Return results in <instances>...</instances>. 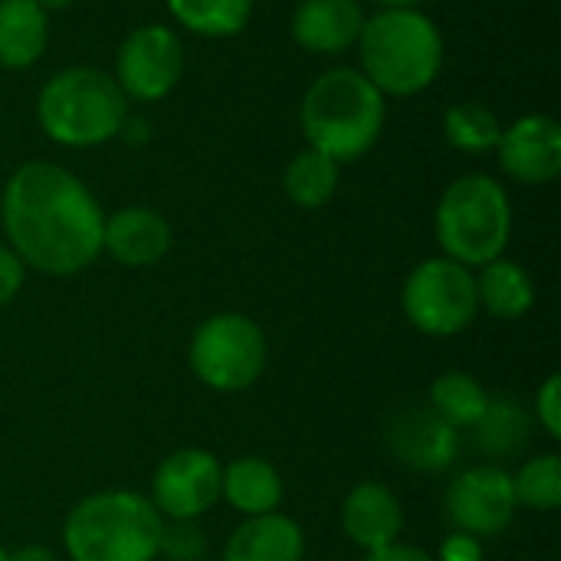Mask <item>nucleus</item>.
I'll use <instances>...</instances> for the list:
<instances>
[{
    "instance_id": "nucleus-28",
    "label": "nucleus",
    "mask_w": 561,
    "mask_h": 561,
    "mask_svg": "<svg viewBox=\"0 0 561 561\" xmlns=\"http://www.w3.org/2000/svg\"><path fill=\"white\" fill-rule=\"evenodd\" d=\"M533 421L552 437H561V375H549L542 381V388L536 391V411H533Z\"/></svg>"
},
{
    "instance_id": "nucleus-23",
    "label": "nucleus",
    "mask_w": 561,
    "mask_h": 561,
    "mask_svg": "<svg viewBox=\"0 0 561 561\" xmlns=\"http://www.w3.org/2000/svg\"><path fill=\"white\" fill-rule=\"evenodd\" d=\"M490 398H493V394H490L470 371H444V375L434 378L427 404H431L450 427L470 431V427L483 417Z\"/></svg>"
},
{
    "instance_id": "nucleus-16",
    "label": "nucleus",
    "mask_w": 561,
    "mask_h": 561,
    "mask_svg": "<svg viewBox=\"0 0 561 561\" xmlns=\"http://www.w3.org/2000/svg\"><path fill=\"white\" fill-rule=\"evenodd\" d=\"M365 10L358 0H299L293 10V39L316 56H339L358 43Z\"/></svg>"
},
{
    "instance_id": "nucleus-22",
    "label": "nucleus",
    "mask_w": 561,
    "mask_h": 561,
    "mask_svg": "<svg viewBox=\"0 0 561 561\" xmlns=\"http://www.w3.org/2000/svg\"><path fill=\"white\" fill-rule=\"evenodd\" d=\"M339 161L325 158L316 148H302L299 154L289 158L283 171V191L286 197L302 207V210H319L325 207L335 191H339Z\"/></svg>"
},
{
    "instance_id": "nucleus-6",
    "label": "nucleus",
    "mask_w": 561,
    "mask_h": 561,
    "mask_svg": "<svg viewBox=\"0 0 561 561\" xmlns=\"http://www.w3.org/2000/svg\"><path fill=\"white\" fill-rule=\"evenodd\" d=\"M434 233L444 256L470 270L503 256L513 233L506 187L490 174H463L450 181L434 210Z\"/></svg>"
},
{
    "instance_id": "nucleus-12",
    "label": "nucleus",
    "mask_w": 561,
    "mask_h": 561,
    "mask_svg": "<svg viewBox=\"0 0 561 561\" xmlns=\"http://www.w3.org/2000/svg\"><path fill=\"white\" fill-rule=\"evenodd\" d=\"M391 457L414 473H444L460 457V431L431 404H404L385 424Z\"/></svg>"
},
{
    "instance_id": "nucleus-24",
    "label": "nucleus",
    "mask_w": 561,
    "mask_h": 561,
    "mask_svg": "<svg viewBox=\"0 0 561 561\" xmlns=\"http://www.w3.org/2000/svg\"><path fill=\"white\" fill-rule=\"evenodd\" d=\"M171 16L207 39L237 36L253 13V0H168Z\"/></svg>"
},
{
    "instance_id": "nucleus-2",
    "label": "nucleus",
    "mask_w": 561,
    "mask_h": 561,
    "mask_svg": "<svg viewBox=\"0 0 561 561\" xmlns=\"http://www.w3.org/2000/svg\"><path fill=\"white\" fill-rule=\"evenodd\" d=\"M299 125L309 148L345 164L365 158L385 128V95L362 69H329L302 95Z\"/></svg>"
},
{
    "instance_id": "nucleus-1",
    "label": "nucleus",
    "mask_w": 561,
    "mask_h": 561,
    "mask_svg": "<svg viewBox=\"0 0 561 561\" xmlns=\"http://www.w3.org/2000/svg\"><path fill=\"white\" fill-rule=\"evenodd\" d=\"M0 227L23 266L43 276H79L102 256L105 214L95 194L56 161H26L7 178Z\"/></svg>"
},
{
    "instance_id": "nucleus-8",
    "label": "nucleus",
    "mask_w": 561,
    "mask_h": 561,
    "mask_svg": "<svg viewBox=\"0 0 561 561\" xmlns=\"http://www.w3.org/2000/svg\"><path fill=\"white\" fill-rule=\"evenodd\" d=\"M401 309L421 335L454 339L467 332L480 316L473 270L444 253L421 260L404 279Z\"/></svg>"
},
{
    "instance_id": "nucleus-36",
    "label": "nucleus",
    "mask_w": 561,
    "mask_h": 561,
    "mask_svg": "<svg viewBox=\"0 0 561 561\" xmlns=\"http://www.w3.org/2000/svg\"><path fill=\"white\" fill-rule=\"evenodd\" d=\"M0 561H10V552H7L3 546H0Z\"/></svg>"
},
{
    "instance_id": "nucleus-17",
    "label": "nucleus",
    "mask_w": 561,
    "mask_h": 561,
    "mask_svg": "<svg viewBox=\"0 0 561 561\" xmlns=\"http://www.w3.org/2000/svg\"><path fill=\"white\" fill-rule=\"evenodd\" d=\"M306 559V533L286 513H266L243 519L227 546L224 561H302Z\"/></svg>"
},
{
    "instance_id": "nucleus-14",
    "label": "nucleus",
    "mask_w": 561,
    "mask_h": 561,
    "mask_svg": "<svg viewBox=\"0 0 561 561\" xmlns=\"http://www.w3.org/2000/svg\"><path fill=\"white\" fill-rule=\"evenodd\" d=\"M174 247V230L168 217L145 204L118 207L105 217L102 227V253H108L118 266L148 270L158 266Z\"/></svg>"
},
{
    "instance_id": "nucleus-26",
    "label": "nucleus",
    "mask_w": 561,
    "mask_h": 561,
    "mask_svg": "<svg viewBox=\"0 0 561 561\" xmlns=\"http://www.w3.org/2000/svg\"><path fill=\"white\" fill-rule=\"evenodd\" d=\"M513 493L523 510L552 513L561 506V457L536 454L513 473Z\"/></svg>"
},
{
    "instance_id": "nucleus-15",
    "label": "nucleus",
    "mask_w": 561,
    "mask_h": 561,
    "mask_svg": "<svg viewBox=\"0 0 561 561\" xmlns=\"http://www.w3.org/2000/svg\"><path fill=\"white\" fill-rule=\"evenodd\" d=\"M339 523H342V536L352 546H358L362 552H375V549H388L401 542L404 506L391 486L365 480L355 490H348Z\"/></svg>"
},
{
    "instance_id": "nucleus-33",
    "label": "nucleus",
    "mask_w": 561,
    "mask_h": 561,
    "mask_svg": "<svg viewBox=\"0 0 561 561\" xmlns=\"http://www.w3.org/2000/svg\"><path fill=\"white\" fill-rule=\"evenodd\" d=\"M118 138H128L131 145H138V141H145L148 138V122L145 118H125V125H122V131H118Z\"/></svg>"
},
{
    "instance_id": "nucleus-21",
    "label": "nucleus",
    "mask_w": 561,
    "mask_h": 561,
    "mask_svg": "<svg viewBox=\"0 0 561 561\" xmlns=\"http://www.w3.org/2000/svg\"><path fill=\"white\" fill-rule=\"evenodd\" d=\"M533 424H536L533 414L516 398H490L483 417L470 431L483 454H490L493 460H506V457L523 454V447L529 444Z\"/></svg>"
},
{
    "instance_id": "nucleus-3",
    "label": "nucleus",
    "mask_w": 561,
    "mask_h": 561,
    "mask_svg": "<svg viewBox=\"0 0 561 561\" xmlns=\"http://www.w3.org/2000/svg\"><path fill=\"white\" fill-rule=\"evenodd\" d=\"M164 519L135 490H99L82 496L62 519L69 561H158Z\"/></svg>"
},
{
    "instance_id": "nucleus-30",
    "label": "nucleus",
    "mask_w": 561,
    "mask_h": 561,
    "mask_svg": "<svg viewBox=\"0 0 561 561\" xmlns=\"http://www.w3.org/2000/svg\"><path fill=\"white\" fill-rule=\"evenodd\" d=\"M434 561H483V542L467 533H450L440 542Z\"/></svg>"
},
{
    "instance_id": "nucleus-9",
    "label": "nucleus",
    "mask_w": 561,
    "mask_h": 561,
    "mask_svg": "<svg viewBox=\"0 0 561 561\" xmlns=\"http://www.w3.org/2000/svg\"><path fill=\"white\" fill-rule=\"evenodd\" d=\"M519 503L513 493V473L500 463H480L457 473L444 493V516L454 533L473 539H496L516 523Z\"/></svg>"
},
{
    "instance_id": "nucleus-27",
    "label": "nucleus",
    "mask_w": 561,
    "mask_h": 561,
    "mask_svg": "<svg viewBox=\"0 0 561 561\" xmlns=\"http://www.w3.org/2000/svg\"><path fill=\"white\" fill-rule=\"evenodd\" d=\"M207 533L197 519H164L158 559L168 561H204L207 559Z\"/></svg>"
},
{
    "instance_id": "nucleus-20",
    "label": "nucleus",
    "mask_w": 561,
    "mask_h": 561,
    "mask_svg": "<svg viewBox=\"0 0 561 561\" xmlns=\"http://www.w3.org/2000/svg\"><path fill=\"white\" fill-rule=\"evenodd\" d=\"M49 39V13L36 0H0V69H30Z\"/></svg>"
},
{
    "instance_id": "nucleus-7",
    "label": "nucleus",
    "mask_w": 561,
    "mask_h": 561,
    "mask_svg": "<svg viewBox=\"0 0 561 561\" xmlns=\"http://www.w3.org/2000/svg\"><path fill=\"white\" fill-rule=\"evenodd\" d=\"M194 378L217 394L250 391L270 365V339L256 319L243 312L207 316L187 345Z\"/></svg>"
},
{
    "instance_id": "nucleus-18",
    "label": "nucleus",
    "mask_w": 561,
    "mask_h": 561,
    "mask_svg": "<svg viewBox=\"0 0 561 561\" xmlns=\"http://www.w3.org/2000/svg\"><path fill=\"white\" fill-rule=\"evenodd\" d=\"M283 496H286L283 477L270 460L250 454L224 463L220 500H227V506L237 510L243 519L276 513L283 506Z\"/></svg>"
},
{
    "instance_id": "nucleus-32",
    "label": "nucleus",
    "mask_w": 561,
    "mask_h": 561,
    "mask_svg": "<svg viewBox=\"0 0 561 561\" xmlns=\"http://www.w3.org/2000/svg\"><path fill=\"white\" fill-rule=\"evenodd\" d=\"M10 561H56L53 549L39 546V542H30V546H20L10 552Z\"/></svg>"
},
{
    "instance_id": "nucleus-10",
    "label": "nucleus",
    "mask_w": 561,
    "mask_h": 561,
    "mask_svg": "<svg viewBox=\"0 0 561 561\" xmlns=\"http://www.w3.org/2000/svg\"><path fill=\"white\" fill-rule=\"evenodd\" d=\"M184 76V46L174 30L145 23L131 30L115 56V82L128 102H158Z\"/></svg>"
},
{
    "instance_id": "nucleus-5",
    "label": "nucleus",
    "mask_w": 561,
    "mask_h": 561,
    "mask_svg": "<svg viewBox=\"0 0 561 561\" xmlns=\"http://www.w3.org/2000/svg\"><path fill=\"white\" fill-rule=\"evenodd\" d=\"M128 99L118 82L95 66H69L49 76L36 95L43 135L62 148H95L118 138Z\"/></svg>"
},
{
    "instance_id": "nucleus-4",
    "label": "nucleus",
    "mask_w": 561,
    "mask_h": 561,
    "mask_svg": "<svg viewBox=\"0 0 561 561\" xmlns=\"http://www.w3.org/2000/svg\"><path fill=\"white\" fill-rule=\"evenodd\" d=\"M362 76L381 95H417L444 66V36L421 10H378L358 33Z\"/></svg>"
},
{
    "instance_id": "nucleus-31",
    "label": "nucleus",
    "mask_w": 561,
    "mask_h": 561,
    "mask_svg": "<svg viewBox=\"0 0 561 561\" xmlns=\"http://www.w3.org/2000/svg\"><path fill=\"white\" fill-rule=\"evenodd\" d=\"M362 561H434L431 552H424L421 546H408V542H394L388 549H375V552H365Z\"/></svg>"
},
{
    "instance_id": "nucleus-13",
    "label": "nucleus",
    "mask_w": 561,
    "mask_h": 561,
    "mask_svg": "<svg viewBox=\"0 0 561 561\" xmlns=\"http://www.w3.org/2000/svg\"><path fill=\"white\" fill-rule=\"evenodd\" d=\"M500 168L526 187L552 184L561 174V128L552 115L533 112L516 118L510 128L503 125L496 145Z\"/></svg>"
},
{
    "instance_id": "nucleus-11",
    "label": "nucleus",
    "mask_w": 561,
    "mask_h": 561,
    "mask_svg": "<svg viewBox=\"0 0 561 561\" xmlns=\"http://www.w3.org/2000/svg\"><path fill=\"white\" fill-rule=\"evenodd\" d=\"M224 463L204 447H181L168 454L151 477V506L161 519H204L220 503Z\"/></svg>"
},
{
    "instance_id": "nucleus-35",
    "label": "nucleus",
    "mask_w": 561,
    "mask_h": 561,
    "mask_svg": "<svg viewBox=\"0 0 561 561\" xmlns=\"http://www.w3.org/2000/svg\"><path fill=\"white\" fill-rule=\"evenodd\" d=\"M36 3H39V7H43L46 13H49V10H66V7H69L72 0H36Z\"/></svg>"
},
{
    "instance_id": "nucleus-29",
    "label": "nucleus",
    "mask_w": 561,
    "mask_h": 561,
    "mask_svg": "<svg viewBox=\"0 0 561 561\" xmlns=\"http://www.w3.org/2000/svg\"><path fill=\"white\" fill-rule=\"evenodd\" d=\"M23 283H26L23 260L7 243H0V309L16 299V293L23 289Z\"/></svg>"
},
{
    "instance_id": "nucleus-25",
    "label": "nucleus",
    "mask_w": 561,
    "mask_h": 561,
    "mask_svg": "<svg viewBox=\"0 0 561 561\" xmlns=\"http://www.w3.org/2000/svg\"><path fill=\"white\" fill-rule=\"evenodd\" d=\"M500 135H503V122L483 102H460L447 108L444 115V138L457 151H467V154L496 151Z\"/></svg>"
},
{
    "instance_id": "nucleus-34",
    "label": "nucleus",
    "mask_w": 561,
    "mask_h": 561,
    "mask_svg": "<svg viewBox=\"0 0 561 561\" xmlns=\"http://www.w3.org/2000/svg\"><path fill=\"white\" fill-rule=\"evenodd\" d=\"M381 10H417L421 0H378Z\"/></svg>"
},
{
    "instance_id": "nucleus-19",
    "label": "nucleus",
    "mask_w": 561,
    "mask_h": 561,
    "mask_svg": "<svg viewBox=\"0 0 561 561\" xmlns=\"http://www.w3.org/2000/svg\"><path fill=\"white\" fill-rule=\"evenodd\" d=\"M477 302L486 316L500 322H519L533 312L536 306V283L529 270L516 260L496 256L483 263L477 273Z\"/></svg>"
}]
</instances>
